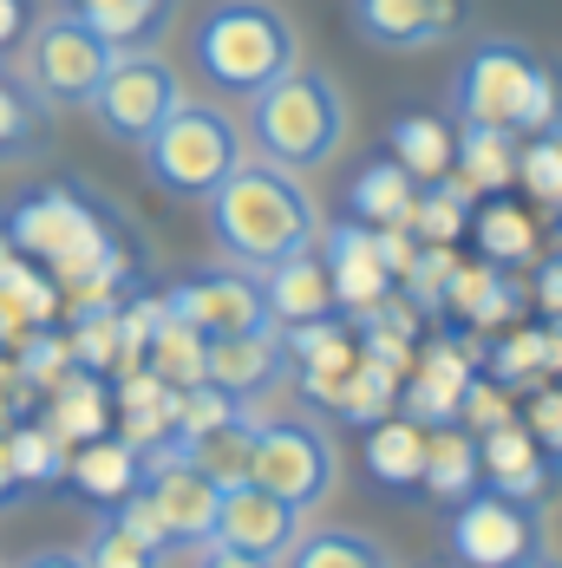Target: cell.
<instances>
[{"mask_svg": "<svg viewBox=\"0 0 562 568\" xmlns=\"http://www.w3.org/2000/svg\"><path fill=\"white\" fill-rule=\"evenodd\" d=\"M210 203V235H217V248H223L229 262H242V268H269L281 255H294V248H314L321 242V210H314V196L294 183V171H281V164H235V171L203 196Z\"/></svg>", "mask_w": 562, "mask_h": 568, "instance_id": "obj_1", "label": "cell"}, {"mask_svg": "<svg viewBox=\"0 0 562 568\" xmlns=\"http://www.w3.org/2000/svg\"><path fill=\"white\" fill-rule=\"evenodd\" d=\"M249 131H255V151L269 164L314 171L347 144V92H340L334 72L294 59L275 85H262L249 99Z\"/></svg>", "mask_w": 562, "mask_h": 568, "instance_id": "obj_2", "label": "cell"}, {"mask_svg": "<svg viewBox=\"0 0 562 568\" xmlns=\"http://www.w3.org/2000/svg\"><path fill=\"white\" fill-rule=\"evenodd\" d=\"M190 53H197V72L217 92L255 99L262 85H275L281 72L301 59V40H294V20L281 7H269V0H223V7L203 13Z\"/></svg>", "mask_w": 562, "mask_h": 568, "instance_id": "obj_3", "label": "cell"}, {"mask_svg": "<svg viewBox=\"0 0 562 568\" xmlns=\"http://www.w3.org/2000/svg\"><path fill=\"white\" fill-rule=\"evenodd\" d=\"M451 99H458V124H510L516 138L562 124V79L510 40L471 47L458 65Z\"/></svg>", "mask_w": 562, "mask_h": 568, "instance_id": "obj_4", "label": "cell"}, {"mask_svg": "<svg viewBox=\"0 0 562 568\" xmlns=\"http://www.w3.org/2000/svg\"><path fill=\"white\" fill-rule=\"evenodd\" d=\"M144 151V171L164 196H190L203 203L235 164H242V131L223 105H203V99H183L177 112L138 144Z\"/></svg>", "mask_w": 562, "mask_h": 568, "instance_id": "obj_5", "label": "cell"}, {"mask_svg": "<svg viewBox=\"0 0 562 568\" xmlns=\"http://www.w3.org/2000/svg\"><path fill=\"white\" fill-rule=\"evenodd\" d=\"M118 59V47L72 7V13H47L27 47H20V79L33 85L40 105H86L106 79V65Z\"/></svg>", "mask_w": 562, "mask_h": 568, "instance_id": "obj_6", "label": "cell"}, {"mask_svg": "<svg viewBox=\"0 0 562 568\" xmlns=\"http://www.w3.org/2000/svg\"><path fill=\"white\" fill-rule=\"evenodd\" d=\"M334 477H340V452L328 438V425H314V418H269V425H255L249 484L288 497L294 510L308 516L334 497Z\"/></svg>", "mask_w": 562, "mask_h": 568, "instance_id": "obj_7", "label": "cell"}, {"mask_svg": "<svg viewBox=\"0 0 562 568\" xmlns=\"http://www.w3.org/2000/svg\"><path fill=\"white\" fill-rule=\"evenodd\" d=\"M177 105H183V79H177L170 59H158V47L118 53L112 65H106V79H99V92L86 99L92 124H99L106 138H118V144H144Z\"/></svg>", "mask_w": 562, "mask_h": 568, "instance_id": "obj_8", "label": "cell"}, {"mask_svg": "<svg viewBox=\"0 0 562 568\" xmlns=\"http://www.w3.org/2000/svg\"><path fill=\"white\" fill-rule=\"evenodd\" d=\"M536 549H543V529H536L530 504H516L491 484H478L464 504H451V556L464 568H516Z\"/></svg>", "mask_w": 562, "mask_h": 568, "instance_id": "obj_9", "label": "cell"}, {"mask_svg": "<svg viewBox=\"0 0 562 568\" xmlns=\"http://www.w3.org/2000/svg\"><path fill=\"white\" fill-rule=\"evenodd\" d=\"M144 490H151V504H158V516H164L170 549H203V542H210V529H217V504H223V484L203 477V470L183 457L177 432H170L164 445L144 452Z\"/></svg>", "mask_w": 562, "mask_h": 568, "instance_id": "obj_10", "label": "cell"}, {"mask_svg": "<svg viewBox=\"0 0 562 568\" xmlns=\"http://www.w3.org/2000/svg\"><path fill=\"white\" fill-rule=\"evenodd\" d=\"M170 321L197 327L203 341L217 334H255V327H275L269 307H262V282L242 275V268H217V275H190L164 294Z\"/></svg>", "mask_w": 562, "mask_h": 568, "instance_id": "obj_11", "label": "cell"}, {"mask_svg": "<svg viewBox=\"0 0 562 568\" xmlns=\"http://www.w3.org/2000/svg\"><path fill=\"white\" fill-rule=\"evenodd\" d=\"M301 523H308V516L294 510L288 497H275V490H262V484H229L223 504H217V529H210V542H229V549H249V556L288 562V549L301 542Z\"/></svg>", "mask_w": 562, "mask_h": 568, "instance_id": "obj_12", "label": "cell"}, {"mask_svg": "<svg viewBox=\"0 0 562 568\" xmlns=\"http://www.w3.org/2000/svg\"><path fill=\"white\" fill-rule=\"evenodd\" d=\"M321 262H328V282H334V301L340 307H353V314H367V307H380L387 294L399 287V275L387 268V255H380V235L367 223H321Z\"/></svg>", "mask_w": 562, "mask_h": 568, "instance_id": "obj_13", "label": "cell"}, {"mask_svg": "<svg viewBox=\"0 0 562 568\" xmlns=\"http://www.w3.org/2000/svg\"><path fill=\"white\" fill-rule=\"evenodd\" d=\"M405 373H412V379L399 386L405 418H419V425H451V418H458V398H464V379L478 373V353L458 341V334H439V341H425L412 353Z\"/></svg>", "mask_w": 562, "mask_h": 568, "instance_id": "obj_14", "label": "cell"}, {"mask_svg": "<svg viewBox=\"0 0 562 568\" xmlns=\"http://www.w3.org/2000/svg\"><path fill=\"white\" fill-rule=\"evenodd\" d=\"M347 13H353L360 40H373L387 53H412V47H439L445 40L458 27V13H464V0H353Z\"/></svg>", "mask_w": 562, "mask_h": 568, "instance_id": "obj_15", "label": "cell"}, {"mask_svg": "<svg viewBox=\"0 0 562 568\" xmlns=\"http://www.w3.org/2000/svg\"><path fill=\"white\" fill-rule=\"evenodd\" d=\"M288 366V346H281V327H255V334H217L203 341V379L235 393L242 405L255 393H269Z\"/></svg>", "mask_w": 562, "mask_h": 568, "instance_id": "obj_16", "label": "cell"}, {"mask_svg": "<svg viewBox=\"0 0 562 568\" xmlns=\"http://www.w3.org/2000/svg\"><path fill=\"white\" fill-rule=\"evenodd\" d=\"M255 282H262V307H269V321H275V327L328 321V314L340 307V301H334V282H328V262H321L314 248H294V255L269 262Z\"/></svg>", "mask_w": 562, "mask_h": 568, "instance_id": "obj_17", "label": "cell"}, {"mask_svg": "<svg viewBox=\"0 0 562 568\" xmlns=\"http://www.w3.org/2000/svg\"><path fill=\"white\" fill-rule=\"evenodd\" d=\"M281 346H288V359L301 366V393L314 398V405H334L340 412L347 373H353V359H360L353 334H347L340 321H301V327H281Z\"/></svg>", "mask_w": 562, "mask_h": 568, "instance_id": "obj_18", "label": "cell"}, {"mask_svg": "<svg viewBox=\"0 0 562 568\" xmlns=\"http://www.w3.org/2000/svg\"><path fill=\"white\" fill-rule=\"evenodd\" d=\"M478 464H484V484L504 490V497H516V504H536V497L550 490V452H543L536 432L516 425V418L478 432Z\"/></svg>", "mask_w": 562, "mask_h": 568, "instance_id": "obj_19", "label": "cell"}, {"mask_svg": "<svg viewBox=\"0 0 562 568\" xmlns=\"http://www.w3.org/2000/svg\"><path fill=\"white\" fill-rule=\"evenodd\" d=\"M445 314L458 321H471V327H510L516 314H523V282L498 268V262H478V268H451L445 282V301H439Z\"/></svg>", "mask_w": 562, "mask_h": 568, "instance_id": "obj_20", "label": "cell"}, {"mask_svg": "<svg viewBox=\"0 0 562 568\" xmlns=\"http://www.w3.org/2000/svg\"><path fill=\"white\" fill-rule=\"evenodd\" d=\"M66 477H72V490L79 497H92V504H118V497H131L138 484H144V452L131 445V438H86L72 464H66Z\"/></svg>", "mask_w": 562, "mask_h": 568, "instance_id": "obj_21", "label": "cell"}, {"mask_svg": "<svg viewBox=\"0 0 562 568\" xmlns=\"http://www.w3.org/2000/svg\"><path fill=\"white\" fill-rule=\"evenodd\" d=\"M484 484V464H478V432L471 425H425V477L419 490H432L439 504H464L471 490Z\"/></svg>", "mask_w": 562, "mask_h": 568, "instance_id": "obj_22", "label": "cell"}, {"mask_svg": "<svg viewBox=\"0 0 562 568\" xmlns=\"http://www.w3.org/2000/svg\"><path fill=\"white\" fill-rule=\"evenodd\" d=\"M412 196H419V183H412V171L399 164L393 151L387 158H367L360 176L347 183V210H353V223H367V229L412 223Z\"/></svg>", "mask_w": 562, "mask_h": 568, "instance_id": "obj_23", "label": "cell"}, {"mask_svg": "<svg viewBox=\"0 0 562 568\" xmlns=\"http://www.w3.org/2000/svg\"><path fill=\"white\" fill-rule=\"evenodd\" d=\"M516 131L510 124H458V151H451V171L464 176L478 196H504L516 183Z\"/></svg>", "mask_w": 562, "mask_h": 568, "instance_id": "obj_24", "label": "cell"}, {"mask_svg": "<svg viewBox=\"0 0 562 568\" xmlns=\"http://www.w3.org/2000/svg\"><path fill=\"white\" fill-rule=\"evenodd\" d=\"M367 477L380 484V490H412L419 477H425V425L419 418H373V432H367Z\"/></svg>", "mask_w": 562, "mask_h": 568, "instance_id": "obj_25", "label": "cell"}, {"mask_svg": "<svg viewBox=\"0 0 562 568\" xmlns=\"http://www.w3.org/2000/svg\"><path fill=\"white\" fill-rule=\"evenodd\" d=\"M47 425H53L66 445L106 438V425H112V386H106L99 373L72 366V373H66V379L53 386V412H47Z\"/></svg>", "mask_w": 562, "mask_h": 568, "instance_id": "obj_26", "label": "cell"}, {"mask_svg": "<svg viewBox=\"0 0 562 568\" xmlns=\"http://www.w3.org/2000/svg\"><path fill=\"white\" fill-rule=\"evenodd\" d=\"M79 13L112 40L118 53H144V47L164 40L177 0H79Z\"/></svg>", "mask_w": 562, "mask_h": 568, "instance_id": "obj_27", "label": "cell"}, {"mask_svg": "<svg viewBox=\"0 0 562 568\" xmlns=\"http://www.w3.org/2000/svg\"><path fill=\"white\" fill-rule=\"evenodd\" d=\"M387 151L412 171V183H432V176L451 171L458 131H451L445 118H432V112H405V118H393V131H387Z\"/></svg>", "mask_w": 562, "mask_h": 568, "instance_id": "obj_28", "label": "cell"}, {"mask_svg": "<svg viewBox=\"0 0 562 568\" xmlns=\"http://www.w3.org/2000/svg\"><path fill=\"white\" fill-rule=\"evenodd\" d=\"M471 242H478L484 262H498V268H523V262L536 255V223H530L516 203L491 196L484 210H471Z\"/></svg>", "mask_w": 562, "mask_h": 568, "instance_id": "obj_29", "label": "cell"}, {"mask_svg": "<svg viewBox=\"0 0 562 568\" xmlns=\"http://www.w3.org/2000/svg\"><path fill=\"white\" fill-rule=\"evenodd\" d=\"M183 457L203 470V477H217V484H249V452H255V418L242 412V418H229L217 432H197V438H177Z\"/></svg>", "mask_w": 562, "mask_h": 568, "instance_id": "obj_30", "label": "cell"}, {"mask_svg": "<svg viewBox=\"0 0 562 568\" xmlns=\"http://www.w3.org/2000/svg\"><path fill=\"white\" fill-rule=\"evenodd\" d=\"M288 568H399L387 542L360 536V529H301V542L288 549Z\"/></svg>", "mask_w": 562, "mask_h": 568, "instance_id": "obj_31", "label": "cell"}, {"mask_svg": "<svg viewBox=\"0 0 562 568\" xmlns=\"http://www.w3.org/2000/svg\"><path fill=\"white\" fill-rule=\"evenodd\" d=\"M471 196H478V190L458 171L419 183V196H412V235H425V242H458L464 223H471Z\"/></svg>", "mask_w": 562, "mask_h": 568, "instance_id": "obj_32", "label": "cell"}, {"mask_svg": "<svg viewBox=\"0 0 562 568\" xmlns=\"http://www.w3.org/2000/svg\"><path fill=\"white\" fill-rule=\"evenodd\" d=\"M66 438H59L53 425H7V470H13V484H59L66 477Z\"/></svg>", "mask_w": 562, "mask_h": 568, "instance_id": "obj_33", "label": "cell"}, {"mask_svg": "<svg viewBox=\"0 0 562 568\" xmlns=\"http://www.w3.org/2000/svg\"><path fill=\"white\" fill-rule=\"evenodd\" d=\"M144 366L164 379L170 393L197 386V379H203V334L164 314V327H158V334H151V346H144Z\"/></svg>", "mask_w": 562, "mask_h": 568, "instance_id": "obj_34", "label": "cell"}, {"mask_svg": "<svg viewBox=\"0 0 562 568\" xmlns=\"http://www.w3.org/2000/svg\"><path fill=\"white\" fill-rule=\"evenodd\" d=\"M516 183H523L543 210H556L562 203V124L530 131V144L516 151Z\"/></svg>", "mask_w": 562, "mask_h": 568, "instance_id": "obj_35", "label": "cell"}, {"mask_svg": "<svg viewBox=\"0 0 562 568\" xmlns=\"http://www.w3.org/2000/svg\"><path fill=\"white\" fill-rule=\"evenodd\" d=\"M40 131H47V105L33 99V85L0 72V158L7 151H33Z\"/></svg>", "mask_w": 562, "mask_h": 568, "instance_id": "obj_36", "label": "cell"}, {"mask_svg": "<svg viewBox=\"0 0 562 568\" xmlns=\"http://www.w3.org/2000/svg\"><path fill=\"white\" fill-rule=\"evenodd\" d=\"M491 379H504V386H543L550 379V334L543 327H523V334H510V341H498V353H491Z\"/></svg>", "mask_w": 562, "mask_h": 568, "instance_id": "obj_37", "label": "cell"}, {"mask_svg": "<svg viewBox=\"0 0 562 568\" xmlns=\"http://www.w3.org/2000/svg\"><path fill=\"white\" fill-rule=\"evenodd\" d=\"M393 393H399V373L360 353V359H353V373H347L340 412H347V418H360V425H373V418H387V412H393Z\"/></svg>", "mask_w": 562, "mask_h": 568, "instance_id": "obj_38", "label": "cell"}, {"mask_svg": "<svg viewBox=\"0 0 562 568\" xmlns=\"http://www.w3.org/2000/svg\"><path fill=\"white\" fill-rule=\"evenodd\" d=\"M86 562L92 568H164V549H151L144 536H131V529L112 516V523L86 542Z\"/></svg>", "mask_w": 562, "mask_h": 568, "instance_id": "obj_39", "label": "cell"}, {"mask_svg": "<svg viewBox=\"0 0 562 568\" xmlns=\"http://www.w3.org/2000/svg\"><path fill=\"white\" fill-rule=\"evenodd\" d=\"M516 418V405H510V386L504 379H491V373H471L464 379V398H458V425H471V432H491V425H510Z\"/></svg>", "mask_w": 562, "mask_h": 568, "instance_id": "obj_40", "label": "cell"}, {"mask_svg": "<svg viewBox=\"0 0 562 568\" xmlns=\"http://www.w3.org/2000/svg\"><path fill=\"white\" fill-rule=\"evenodd\" d=\"M530 432H536L543 452L562 457V386H536V398H530Z\"/></svg>", "mask_w": 562, "mask_h": 568, "instance_id": "obj_41", "label": "cell"}, {"mask_svg": "<svg viewBox=\"0 0 562 568\" xmlns=\"http://www.w3.org/2000/svg\"><path fill=\"white\" fill-rule=\"evenodd\" d=\"M197 568H275L269 556H249V549H229V542H203Z\"/></svg>", "mask_w": 562, "mask_h": 568, "instance_id": "obj_42", "label": "cell"}, {"mask_svg": "<svg viewBox=\"0 0 562 568\" xmlns=\"http://www.w3.org/2000/svg\"><path fill=\"white\" fill-rule=\"evenodd\" d=\"M20 568H92V562H86V549H40V556H27Z\"/></svg>", "mask_w": 562, "mask_h": 568, "instance_id": "obj_43", "label": "cell"}, {"mask_svg": "<svg viewBox=\"0 0 562 568\" xmlns=\"http://www.w3.org/2000/svg\"><path fill=\"white\" fill-rule=\"evenodd\" d=\"M543 307H550V314H562V262H550V268H543Z\"/></svg>", "mask_w": 562, "mask_h": 568, "instance_id": "obj_44", "label": "cell"}, {"mask_svg": "<svg viewBox=\"0 0 562 568\" xmlns=\"http://www.w3.org/2000/svg\"><path fill=\"white\" fill-rule=\"evenodd\" d=\"M20 20H27V13H20V0H0V47L20 33Z\"/></svg>", "mask_w": 562, "mask_h": 568, "instance_id": "obj_45", "label": "cell"}, {"mask_svg": "<svg viewBox=\"0 0 562 568\" xmlns=\"http://www.w3.org/2000/svg\"><path fill=\"white\" fill-rule=\"evenodd\" d=\"M13 490H20V484H13V470H7V432H0V504H7Z\"/></svg>", "mask_w": 562, "mask_h": 568, "instance_id": "obj_46", "label": "cell"}, {"mask_svg": "<svg viewBox=\"0 0 562 568\" xmlns=\"http://www.w3.org/2000/svg\"><path fill=\"white\" fill-rule=\"evenodd\" d=\"M516 568H556V562H550V556L536 549V556H523V562H516Z\"/></svg>", "mask_w": 562, "mask_h": 568, "instance_id": "obj_47", "label": "cell"}, {"mask_svg": "<svg viewBox=\"0 0 562 568\" xmlns=\"http://www.w3.org/2000/svg\"><path fill=\"white\" fill-rule=\"evenodd\" d=\"M556 223H562V203H556Z\"/></svg>", "mask_w": 562, "mask_h": 568, "instance_id": "obj_48", "label": "cell"}, {"mask_svg": "<svg viewBox=\"0 0 562 568\" xmlns=\"http://www.w3.org/2000/svg\"><path fill=\"white\" fill-rule=\"evenodd\" d=\"M0 432H7V418H0Z\"/></svg>", "mask_w": 562, "mask_h": 568, "instance_id": "obj_49", "label": "cell"}, {"mask_svg": "<svg viewBox=\"0 0 562 568\" xmlns=\"http://www.w3.org/2000/svg\"><path fill=\"white\" fill-rule=\"evenodd\" d=\"M72 7H79V0H72Z\"/></svg>", "mask_w": 562, "mask_h": 568, "instance_id": "obj_50", "label": "cell"}, {"mask_svg": "<svg viewBox=\"0 0 562 568\" xmlns=\"http://www.w3.org/2000/svg\"><path fill=\"white\" fill-rule=\"evenodd\" d=\"M0 568H7V562H0Z\"/></svg>", "mask_w": 562, "mask_h": 568, "instance_id": "obj_51", "label": "cell"}]
</instances>
